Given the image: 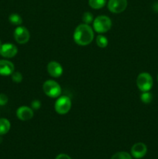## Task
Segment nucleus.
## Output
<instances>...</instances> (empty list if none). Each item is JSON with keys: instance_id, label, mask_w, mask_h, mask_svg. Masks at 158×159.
I'll return each instance as SVG.
<instances>
[{"instance_id": "f257e3e1", "label": "nucleus", "mask_w": 158, "mask_h": 159, "mask_svg": "<svg viewBox=\"0 0 158 159\" xmlns=\"http://www.w3.org/2000/svg\"><path fill=\"white\" fill-rule=\"evenodd\" d=\"M74 40L77 44L86 46L90 44L94 39V31L88 24L82 23L78 25L74 30Z\"/></svg>"}, {"instance_id": "f03ea898", "label": "nucleus", "mask_w": 158, "mask_h": 159, "mask_svg": "<svg viewBox=\"0 0 158 159\" xmlns=\"http://www.w3.org/2000/svg\"><path fill=\"white\" fill-rule=\"evenodd\" d=\"M111 27L112 20L107 16H99L93 21V29L99 34L108 32Z\"/></svg>"}, {"instance_id": "7ed1b4c3", "label": "nucleus", "mask_w": 158, "mask_h": 159, "mask_svg": "<svg viewBox=\"0 0 158 159\" xmlns=\"http://www.w3.org/2000/svg\"><path fill=\"white\" fill-rule=\"evenodd\" d=\"M153 78L149 73L142 72L137 76L136 85L141 92H149L153 87Z\"/></svg>"}, {"instance_id": "20e7f679", "label": "nucleus", "mask_w": 158, "mask_h": 159, "mask_svg": "<svg viewBox=\"0 0 158 159\" xmlns=\"http://www.w3.org/2000/svg\"><path fill=\"white\" fill-rule=\"evenodd\" d=\"M43 90L45 94L50 98H57L61 94V88L57 82L47 80L43 83Z\"/></svg>"}, {"instance_id": "39448f33", "label": "nucleus", "mask_w": 158, "mask_h": 159, "mask_svg": "<svg viewBox=\"0 0 158 159\" xmlns=\"http://www.w3.org/2000/svg\"><path fill=\"white\" fill-rule=\"evenodd\" d=\"M71 108V100L66 96H59L54 104V109L57 113L64 115L68 113Z\"/></svg>"}, {"instance_id": "423d86ee", "label": "nucleus", "mask_w": 158, "mask_h": 159, "mask_svg": "<svg viewBox=\"0 0 158 159\" xmlns=\"http://www.w3.org/2000/svg\"><path fill=\"white\" fill-rule=\"evenodd\" d=\"M14 38L18 43L24 44L29 41L30 38V34L25 26H19L14 31Z\"/></svg>"}, {"instance_id": "0eeeda50", "label": "nucleus", "mask_w": 158, "mask_h": 159, "mask_svg": "<svg viewBox=\"0 0 158 159\" xmlns=\"http://www.w3.org/2000/svg\"><path fill=\"white\" fill-rule=\"evenodd\" d=\"M127 0H109L108 2V9L112 13H120L126 9Z\"/></svg>"}, {"instance_id": "6e6552de", "label": "nucleus", "mask_w": 158, "mask_h": 159, "mask_svg": "<svg viewBox=\"0 0 158 159\" xmlns=\"http://www.w3.org/2000/svg\"><path fill=\"white\" fill-rule=\"evenodd\" d=\"M18 49L15 45L12 43H3L0 46V54L2 57L11 58L16 55Z\"/></svg>"}, {"instance_id": "1a4fd4ad", "label": "nucleus", "mask_w": 158, "mask_h": 159, "mask_svg": "<svg viewBox=\"0 0 158 159\" xmlns=\"http://www.w3.org/2000/svg\"><path fill=\"white\" fill-rule=\"evenodd\" d=\"M46 69H47L48 74L53 78H59L63 74L62 65L55 61L49 62L46 66Z\"/></svg>"}, {"instance_id": "9d476101", "label": "nucleus", "mask_w": 158, "mask_h": 159, "mask_svg": "<svg viewBox=\"0 0 158 159\" xmlns=\"http://www.w3.org/2000/svg\"><path fill=\"white\" fill-rule=\"evenodd\" d=\"M33 110H32L31 107L23 106L18 108L16 110V116L18 119H20L22 121H27L29 120L33 116Z\"/></svg>"}, {"instance_id": "9b49d317", "label": "nucleus", "mask_w": 158, "mask_h": 159, "mask_svg": "<svg viewBox=\"0 0 158 159\" xmlns=\"http://www.w3.org/2000/svg\"><path fill=\"white\" fill-rule=\"evenodd\" d=\"M147 152V148L145 144L142 142L136 143L133 144L131 148L132 156L135 158H142L146 155Z\"/></svg>"}, {"instance_id": "f8f14e48", "label": "nucleus", "mask_w": 158, "mask_h": 159, "mask_svg": "<svg viewBox=\"0 0 158 159\" xmlns=\"http://www.w3.org/2000/svg\"><path fill=\"white\" fill-rule=\"evenodd\" d=\"M14 72V65L7 60H0V75L3 76L11 75Z\"/></svg>"}, {"instance_id": "ddd939ff", "label": "nucleus", "mask_w": 158, "mask_h": 159, "mask_svg": "<svg viewBox=\"0 0 158 159\" xmlns=\"http://www.w3.org/2000/svg\"><path fill=\"white\" fill-rule=\"evenodd\" d=\"M11 127L10 122L6 118L0 119V135H4L9 131Z\"/></svg>"}, {"instance_id": "4468645a", "label": "nucleus", "mask_w": 158, "mask_h": 159, "mask_svg": "<svg viewBox=\"0 0 158 159\" xmlns=\"http://www.w3.org/2000/svg\"><path fill=\"white\" fill-rule=\"evenodd\" d=\"M106 4V0H88V5L94 9H100Z\"/></svg>"}, {"instance_id": "2eb2a0df", "label": "nucleus", "mask_w": 158, "mask_h": 159, "mask_svg": "<svg viewBox=\"0 0 158 159\" xmlns=\"http://www.w3.org/2000/svg\"><path fill=\"white\" fill-rule=\"evenodd\" d=\"M9 20L10 23L12 25H15V26H20L23 23V19L20 16L19 14L16 13H12L9 16Z\"/></svg>"}, {"instance_id": "dca6fc26", "label": "nucleus", "mask_w": 158, "mask_h": 159, "mask_svg": "<svg viewBox=\"0 0 158 159\" xmlns=\"http://www.w3.org/2000/svg\"><path fill=\"white\" fill-rule=\"evenodd\" d=\"M108 39L106 37H105L104 35L102 34H99V36H97L96 37V43H97L98 46L100 48H105L108 46Z\"/></svg>"}, {"instance_id": "f3484780", "label": "nucleus", "mask_w": 158, "mask_h": 159, "mask_svg": "<svg viewBox=\"0 0 158 159\" xmlns=\"http://www.w3.org/2000/svg\"><path fill=\"white\" fill-rule=\"evenodd\" d=\"M140 99L143 103L149 104L153 100V96L149 92H143V93L140 96Z\"/></svg>"}, {"instance_id": "a211bd4d", "label": "nucleus", "mask_w": 158, "mask_h": 159, "mask_svg": "<svg viewBox=\"0 0 158 159\" xmlns=\"http://www.w3.org/2000/svg\"><path fill=\"white\" fill-rule=\"evenodd\" d=\"M111 159H132V156L125 152H119L114 154Z\"/></svg>"}, {"instance_id": "6ab92c4d", "label": "nucleus", "mask_w": 158, "mask_h": 159, "mask_svg": "<svg viewBox=\"0 0 158 159\" xmlns=\"http://www.w3.org/2000/svg\"><path fill=\"white\" fill-rule=\"evenodd\" d=\"M82 21H83L84 23L88 25L90 23H93V21H94V17H93L92 13L90 12H85L83 14V16H82Z\"/></svg>"}, {"instance_id": "aec40b11", "label": "nucleus", "mask_w": 158, "mask_h": 159, "mask_svg": "<svg viewBox=\"0 0 158 159\" xmlns=\"http://www.w3.org/2000/svg\"><path fill=\"white\" fill-rule=\"evenodd\" d=\"M11 75H12V79L14 82L20 83L23 81V75L20 71H14Z\"/></svg>"}, {"instance_id": "412c9836", "label": "nucleus", "mask_w": 158, "mask_h": 159, "mask_svg": "<svg viewBox=\"0 0 158 159\" xmlns=\"http://www.w3.org/2000/svg\"><path fill=\"white\" fill-rule=\"evenodd\" d=\"M9 99H8V96L6 94H3L1 93L0 94V106H5L7 104Z\"/></svg>"}, {"instance_id": "4be33fe9", "label": "nucleus", "mask_w": 158, "mask_h": 159, "mask_svg": "<svg viewBox=\"0 0 158 159\" xmlns=\"http://www.w3.org/2000/svg\"><path fill=\"white\" fill-rule=\"evenodd\" d=\"M41 107V103L39 100L36 99V100H33L31 103V108H32L33 110H37L40 108Z\"/></svg>"}, {"instance_id": "5701e85b", "label": "nucleus", "mask_w": 158, "mask_h": 159, "mask_svg": "<svg viewBox=\"0 0 158 159\" xmlns=\"http://www.w3.org/2000/svg\"><path fill=\"white\" fill-rule=\"evenodd\" d=\"M55 159H71L69 155H66V154H60L56 157Z\"/></svg>"}, {"instance_id": "b1692460", "label": "nucleus", "mask_w": 158, "mask_h": 159, "mask_svg": "<svg viewBox=\"0 0 158 159\" xmlns=\"http://www.w3.org/2000/svg\"><path fill=\"white\" fill-rule=\"evenodd\" d=\"M153 9H154V11H156V12H158V2L155 3V4L153 5Z\"/></svg>"}, {"instance_id": "393cba45", "label": "nucleus", "mask_w": 158, "mask_h": 159, "mask_svg": "<svg viewBox=\"0 0 158 159\" xmlns=\"http://www.w3.org/2000/svg\"><path fill=\"white\" fill-rule=\"evenodd\" d=\"M2 138L1 135H0V143H2Z\"/></svg>"}, {"instance_id": "a878e982", "label": "nucleus", "mask_w": 158, "mask_h": 159, "mask_svg": "<svg viewBox=\"0 0 158 159\" xmlns=\"http://www.w3.org/2000/svg\"><path fill=\"white\" fill-rule=\"evenodd\" d=\"M2 45V42H1V40H0V46H1Z\"/></svg>"}, {"instance_id": "bb28decb", "label": "nucleus", "mask_w": 158, "mask_h": 159, "mask_svg": "<svg viewBox=\"0 0 158 159\" xmlns=\"http://www.w3.org/2000/svg\"><path fill=\"white\" fill-rule=\"evenodd\" d=\"M157 80H158V75H157Z\"/></svg>"}]
</instances>
